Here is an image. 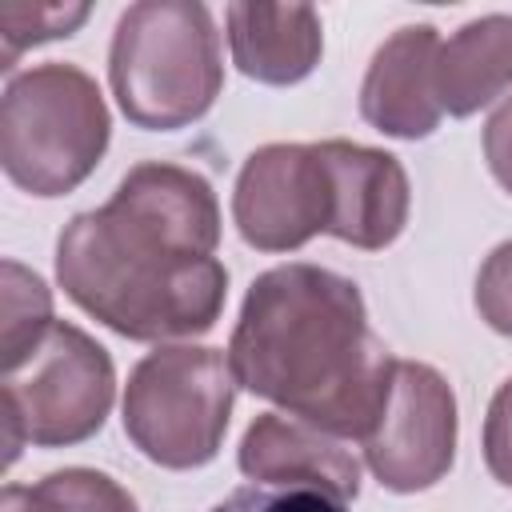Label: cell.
<instances>
[{
	"mask_svg": "<svg viewBox=\"0 0 512 512\" xmlns=\"http://www.w3.org/2000/svg\"><path fill=\"white\" fill-rule=\"evenodd\" d=\"M212 184L164 160L128 168L104 208L76 212L56 240L64 296L124 340L164 344L216 328L228 268L216 260Z\"/></svg>",
	"mask_w": 512,
	"mask_h": 512,
	"instance_id": "1",
	"label": "cell"
},
{
	"mask_svg": "<svg viewBox=\"0 0 512 512\" xmlns=\"http://www.w3.org/2000/svg\"><path fill=\"white\" fill-rule=\"evenodd\" d=\"M228 364L252 396L340 440H364L384 408L396 356L372 332L356 280L288 260L244 292Z\"/></svg>",
	"mask_w": 512,
	"mask_h": 512,
	"instance_id": "2",
	"label": "cell"
},
{
	"mask_svg": "<svg viewBox=\"0 0 512 512\" xmlns=\"http://www.w3.org/2000/svg\"><path fill=\"white\" fill-rule=\"evenodd\" d=\"M108 84L128 124L176 132L208 116L224 88L220 32L200 0H140L112 28Z\"/></svg>",
	"mask_w": 512,
	"mask_h": 512,
	"instance_id": "3",
	"label": "cell"
},
{
	"mask_svg": "<svg viewBox=\"0 0 512 512\" xmlns=\"http://www.w3.org/2000/svg\"><path fill=\"white\" fill-rule=\"evenodd\" d=\"M112 116L100 84L64 60L8 76L0 96V168L40 200L76 192L108 152Z\"/></svg>",
	"mask_w": 512,
	"mask_h": 512,
	"instance_id": "4",
	"label": "cell"
},
{
	"mask_svg": "<svg viewBox=\"0 0 512 512\" xmlns=\"http://www.w3.org/2000/svg\"><path fill=\"white\" fill-rule=\"evenodd\" d=\"M236 376L228 352L208 344H156L124 384V436L160 468L188 472L216 460L232 404Z\"/></svg>",
	"mask_w": 512,
	"mask_h": 512,
	"instance_id": "5",
	"label": "cell"
},
{
	"mask_svg": "<svg viewBox=\"0 0 512 512\" xmlns=\"http://www.w3.org/2000/svg\"><path fill=\"white\" fill-rule=\"evenodd\" d=\"M116 400V368L104 344L84 328L56 320L32 356L0 376L4 468L16 464L24 444L68 448L96 436Z\"/></svg>",
	"mask_w": 512,
	"mask_h": 512,
	"instance_id": "6",
	"label": "cell"
},
{
	"mask_svg": "<svg viewBox=\"0 0 512 512\" xmlns=\"http://www.w3.org/2000/svg\"><path fill=\"white\" fill-rule=\"evenodd\" d=\"M456 392L424 360H396L380 416L364 432L368 472L388 492H424L456 460Z\"/></svg>",
	"mask_w": 512,
	"mask_h": 512,
	"instance_id": "7",
	"label": "cell"
},
{
	"mask_svg": "<svg viewBox=\"0 0 512 512\" xmlns=\"http://www.w3.org/2000/svg\"><path fill=\"white\" fill-rule=\"evenodd\" d=\"M232 220L256 252H296L332 228V172L320 144L256 148L232 188Z\"/></svg>",
	"mask_w": 512,
	"mask_h": 512,
	"instance_id": "8",
	"label": "cell"
},
{
	"mask_svg": "<svg viewBox=\"0 0 512 512\" xmlns=\"http://www.w3.org/2000/svg\"><path fill=\"white\" fill-rule=\"evenodd\" d=\"M320 152L332 172V228L328 236L380 252L388 248L412 208V188L404 164L384 152L356 140H320Z\"/></svg>",
	"mask_w": 512,
	"mask_h": 512,
	"instance_id": "9",
	"label": "cell"
},
{
	"mask_svg": "<svg viewBox=\"0 0 512 512\" xmlns=\"http://www.w3.org/2000/svg\"><path fill=\"white\" fill-rule=\"evenodd\" d=\"M436 52L432 24L396 28L368 60L360 84V116L392 140H424L436 132L444 108L436 100Z\"/></svg>",
	"mask_w": 512,
	"mask_h": 512,
	"instance_id": "10",
	"label": "cell"
},
{
	"mask_svg": "<svg viewBox=\"0 0 512 512\" xmlns=\"http://www.w3.org/2000/svg\"><path fill=\"white\" fill-rule=\"evenodd\" d=\"M236 464L252 484L324 488L340 500L360 496V464L340 436L288 412H260L240 436Z\"/></svg>",
	"mask_w": 512,
	"mask_h": 512,
	"instance_id": "11",
	"label": "cell"
},
{
	"mask_svg": "<svg viewBox=\"0 0 512 512\" xmlns=\"http://www.w3.org/2000/svg\"><path fill=\"white\" fill-rule=\"evenodd\" d=\"M224 20L232 64L256 84L288 88L320 64L324 28L312 4H228Z\"/></svg>",
	"mask_w": 512,
	"mask_h": 512,
	"instance_id": "12",
	"label": "cell"
},
{
	"mask_svg": "<svg viewBox=\"0 0 512 512\" xmlns=\"http://www.w3.org/2000/svg\"><path fill=\"white\" fill-rule=\"evenodd\" d=\"M512 88V12L460 24L436 52V100L448 116H472Z\"/></svg>",
	"mask_w": 512,
	"mask_h": 512,
	"instance_id": "13",
	"label": "cell"
},
{
	"mask_svg": "<svg viewBox=\"0 0 512 512\" xmlns=\"http://www.w3.org/2000/svg\"><path fill=\"white\" fill-rule=\"evenodd\" d=\"M0 512H140L132 492L96 468H56L36 484H4Z\"/></svg>",
	"mask_w": 512,
	"mask_h": 512,
	"instance_id": "14",
	"label": "cell"
},
{
	"mask_svg": "<svg viewBox=\"0 0 512 512\" xmlns=\"http://www.w3.org/2000/svg\"><path fill=\"white\" fill-rule=\"evenodd\" d=\"M4 304H0V376L16 372L32 348L44 340L52 320V292L48 284L24 268L20 260H4Z\"/></svg>",
	"mask_w": 512,
	"mask_h": 512,
	"instance_id": "15",
	"label": "cell"
},
{
	"mask_svg": "<svg viewBox=\"0 0 512 512\" xmlns=\"http://www.w3.org/2000/svg\"><path fill=\"white\" fill-rule=\"evenodd\" d=\"M88 4H20V0H4L0 4V68L12 72L16 56L72 36L84 20H88Z\"/></svg>",
	"mask_w": 512,
	"mask_h": 512,
	"instance_id": "16",
	"label": "cell"
},
{
	"mask_svg": "<svg viewBox=\"0 0 512 512\" xmlns=\"http://www.w3.org/2000/svg\"><path fill=\"white\" fill-rule=\"evenodd\" d=\"M212 512H348V500L324 488H296V484H244L224 496Z\"/></svg>",
	"mask_w": 512,
	"mask_h": 512,
	"instance_id": "17",
	"label": "cell"
},
{
	"mask_svg": "<svg viewBox=\"0 0 512 512\" xmlns=\"http://www.w3.org/2000/svg\"><path fill=\"white\" fill-rule=\"evenodd\" d=\"M472 300H476L480 320H484L492 332L512 336V240L496 244V248L484 256V264H480V272H476V292H472Z\"/></svg>",
	"mask_w": 512,
	"mask_h": 512,
	"instance_id": "18",
	"label": "cell"
},
{
	"mask_svg": "<svg viewBox=\"0 0 512 512\" xmlns=\"http://www.w3.org/2000/svg\"><path fill=\"white\" fill-rule=\"evenodd\" d=\"M484 464L492 480L512 488V376L496 388L484 416Z\"/></svg>",
	"mask_w": 512,
	"mask_h": 512,
	"instance_id": "19",
	"label": "cell"
},
{
	"mask_svg": "<svg viewBox=\"0 0 512 512\" xmlns=\"http://www.w3.org/2000/svg\"><path fill=\"white\" fill-rule=\"evenodd\" d=\"M484 160L496 184L512 196V96H504L484 124Z\"/></svg>",
	"mask_w": 512,
	"mask_h": 512,
	"instance_id": "20",
	"label": "cell"
}]
</instances>
